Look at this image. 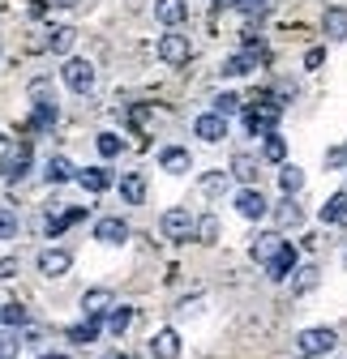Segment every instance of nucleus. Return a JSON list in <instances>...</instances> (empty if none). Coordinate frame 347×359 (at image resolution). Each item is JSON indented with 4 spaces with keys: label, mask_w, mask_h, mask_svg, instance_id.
<instances>
[{
    "label": "nucleus",
    "mask_w": 347,
    "mask_h": 359,
    "mask_svg": "<svg viewBox=\"0 0 347 359\" xmlns=\"http://www.w3.org/2000/svg\"><path fill=\"white\" fill-rule=\"evenodd\" d=\"M279 116H283L279 95H270V90H257V95L249 99V107H244V128L253 133V137H266V133H275Z\"/></svg>",
    "instance_id": "f257e3e1"
},
{
    "label": "nucleus",
    "mask_w": 347,
    "mask_h": 359,
    "mask_svg": "<svg viewBox=\"0 0 347 359\" xmlns=\"http://www.w3.org/2000/svg\"><path fill=\"white\" fill-rule=\"evenodd\" d=\"M159 231H163V240L185 244V240L197 231V218H193L185 205H171V210H163V218H159Z\"/></svg>",
    "instance_id": "f03ea898"
},
{
    "label": "nucleus",
    "mask_w": 347,
    "mask_h": 359,
    "mask_svg": "<svg viewBox=\"0 0 347 359\" xmlns=\"http://www.w3.org/2000/svg\"><path fill=\"white\" fill-rule=\"evenodd\" d=\"M334 346H339V334H334V330H326V325H317V330H300V338H296V351L305 355V359L330 355Z\"/></svg>",
    "instance_id": "7ed1b4c3"
},
{
    "label": "nucleus",
    "mask_w": 347,
    "mask_h": 359,
    "mask_svg": "<svg viewBox=\"0 0 347 359\" xmlns=\"http://www.w3.org/2000/svg\"><path fill=\"white\" fill-rule=\"evenodd\" d=\"M60 81L73 90V95H91V90H95V65L81 60V56H73V60H65Z\"/></svg>",
    "instance_id": "20e7f679"
},
{
    "label": "nucleus",
    "mask_w": 347,
    "mask_h": 359,
    "mask_svg": "<svg viewBox=\"0 0 347 359\" xmlns=\"http://www.w3.org/2000/svg\"><path fill=\"white\" fill-rule=\"evenodd\" d=\"M275 205L266 201V193L262 189H257V184H244L240 193H236V214L240 218H249V222H257V218H266Z\"/></svg>",
    "instance_id": "39448f33"
},
{
    "label": "nucleus",
    "mask_w": 347,
    "mask_h": 359,
    "mask_svg": "<svg viewBox=\"0 0 347 359\" xmlns=\"http://www.w3.org/2000/svg\"><path fill=\"white\" fill-rule=\"evenodd\" d=\"M155 52H159V60H163V65L181 69V65H189V56H193V43H189V34H163Z\"/></svg>",
    "instance_id": "423d86ee"
},
{
    "label": "nucleus",
    "mask_w": 347,
    "mask_h": 359,
    "mask_svg": "<svg viewBox=\"0 0 347 359\" xmlns=\"http://www.w3.org/2000/svg\"><path fill=\"white\" fill-rule=\"evenodd\" d=\"M30 171V142H13L5 150V158H0V175H9V180H22Z\"/></svg>",
    "instance_id": "0eeeda50"
},
{
    "label": "nucleus",
    "mask_w": 347,
    "mask_h": 359,
    "mask_svg": "<svg viewBox=\"0 0 347 359\" xmlns=\"http://www.w3.org/2000/svg\"><path fill=\"white\" fill-rule=\"evenodd\" d=\"M193 133H197L206 146L223 142V137H228V116H219V111H202V116L193 120Z\"/></svg>",
    "instance_id": "6e6552de"
},
{
    "label": "nucleus",
    "mask_w": 347,
    "mask_h": 359,
    "mask_svg": "<svg viewBox=\"0 0 347 359\" xmlns=\"http://www.w3.org/2000/svg\"><path fill=\"white\" fill-rule=\"evenodd\" d=\"M287 240L279 236V231H262V236H253V244H249V257L257 261V265H270L275 257H279V248H283Z\"/></svg>",
    "instance_id": "1a4fd4ad"
},
{
    "label": "nucleus",
    "mask_w": 347,
    "mask_h": 359,
    "mask_svg": "<svg viewBox=\"0 0 347 359\" xmlns=\"http://www.w3.org/2000/svg\"><path fill=\"white\" fill-rule=\"evenodd\" d=\"M69 265H73V257H69L65 248H43V252H39V274H43V278H65Z\"/></svg>",
    "instance_id": "9d476101"
},
{
    "label": "nucleus",
    "mask_w": 347,
    "mask_h": 359,
    "mask_svg": "<svg viewBox=\"0 0 347 359\" xmlns=\"http://www.w3.org/2000/svg\"><path fill=\"white\" fill-rule=\"evenodd\" d=\"M112 308H116V295L103 291V287H95V291H86V295H81V312H86L91 321H103Z\"/></svg>",
    "instance_id": "9b49d317"
},
{
    "label": "nucleus",
    "mask_w": 347,
    "mask_h": 359,
    "mask_svg": "<svg viewBox=\"0 0 347 359\" xmlns=\"http://www.w3.org/2000/svg\"><path fill=\"white\" fill-rule=\"evenodd\" d=\"M257 60H270V56H266L262 48H257V52H236V56H228V60H223V69H219V73H223V77H249V73L257 69Z\"/></svg>",
    "instance_id": "f8f14e48"
},
{
    "label": "nucleus",
    "mask_w": 347,
    "mask_h": 359,
    "mask_svg": "<svg viewBox=\"0 0 347 359\" xmlns=\"http://www.w3.org/2000/svg\"><path fill=\"white\" fill-rule=\"evenodd\" d=\"M296 269H300V257H296V248H292V244H283V248H279V257L266 265V274H270L275 283H287Z\"/></svg>",
    "instance_id": "ddd939ff"
},
{
    "label": "nucleus",
    "mask_w": 347,
    "mask_h": 359,
    "mask_svg": "<svg viewBox=\"0 0 347 359\" xmlns=\"http://www.w3.org/2000/svg\"><path fill=\"white\" fill-rule=\"evenodd\" d=\"M322 34H326L330 43H343V39H347V5H330V9L322 13Z\"/></svg>",
    "instance_id": "4468645a"
},
{
    "label": "nucleus",
    "mask_w": 347,
    "mask_h": 359,
    "mask_svg": "<svg viewBox=\"0 0 347 359\" xmlns=\"http://www.w3.org/2000/svg\"><path fill=\"white\" fill-rule=\"evenodd\" d=\"M270 214H275V227H279V231H296L300 222H305V210L296 205V197H283Z\"/></svg>",
    "instance_id": "2eb2a0df"
},
{
    "label": "nucleus",
    "mask_w": 347,
    "mask_h": 359,
    "mask_svg": "<svg viewBox=\"0 0 347 359\" xmlns=\"http://www.w3.org/2000/svg\"><path fill=\"white\" fill-rule=\"evenodd\" d=\"M95 240H99V244H124V240H129V222L116 218V214H112V218H99V222H95Z\"/></svg>",
    "instance_id": "dca6fc26"
},
{
    "label": "nucleus",
    "mask_w": 347,
    "mask_h": 359,
    "mask_svg": "<svg viewBox=\"0 0 347 359\" xmlns=\"http://www.w3.org/2000/svg\"><path fill=\"white\" fill-rule=\"evenodd\" d=\"M120 197H124V205H142L146 201V175L142 171H124L120 175Z\"/></svg>",
    "instance_id": "f3484780"
},
{
    "label": "nucleus",
    "mask_w": 347,
    "mask_h": 359,
    "mask_svg": "<svg viewBox=\"0 0 347 359\" xmlns=\"http://www.w3.org/2000/svg\"><path fill=\"white\" fill-rule=\"evenodd\" d=\"M150 355L155 359H181V334L176 330H159L150 338Z\"/></svg>",
    "instance_id": "a211bd4d"
},
{
    "label": "nucleus",
    "mask_w": 347,
    "mask_h": 359,
    "mask_svg": "<svg viewBox=\"0 0 347 359\" xmlns=\"http://www.w3.org/2000/svg\"><path fill=\"white\" fill-rule=\"evenodd\" d=\"M155 18L163 26H181L189 18V0H155Z\"/></svg>",
    "instance_id": "6ab92c4d"
},
{
    "label": "nucleus",
    "mask_w": 347,
    "mask_h": 359,
    "mask_svg": "<svg viewBox=\"0 0 347 359\" xmlns=\"http://www.w3.org/2000/svg\"><path fill=\"white\" fill-rule=\"evenodd\" d=\"M77 184L86 193H107L112 189V171L107 167H86V171H77Z\"/></svg>",
    "instance_id": "aec40b11"
},
{
    "label": "nucleus",
    "mask_w": 347,
    "mask_h": 359,
    "mask_svg": "<svg viewBox=\"0 0 347 359\" xmlns=\"http://www.w3.org/2000/svg\"><path fill=\"white\" fill-rule=\"evenodd\" d=\"M159 167L171 171V175H181V171L193 167V158H189V150H181V146H167V150H159Z\"/></svg>",
    "instance_id": "412c9836"
},
{
    "label": "nucleus",
    "mask_w": 347,
    "mask_h": 359,
    "mask_svg": "<svg viewBox=\"0 0 347 359\" xmlns=\"http://www.w3.org/2000/svg\"><path fill=\"white\" fill-rule=\"evenodd\" d=\"M77 171H73V163L65 158V154H52L48 158V167H43V180H48V184H65V180H73Z\"/></svg>",
    "instance_id": "4be33fe9"
},
{
    "label": "nucleus",
    "mask_w": 347,
    "mask_h": 359,
    "mask_svg": "<svg viewBox=\"0 0 347 359\" xmlns=\"http://www.w3.org/2000/svg\"><path fill=\"white\" fill-rule=\"evenodd\" d=\"M257 171H262V163H257L253 154H232V175L240 180V184H257Z\"/></svg>",
    "instance_id": "5701e85b"
},
{
    "label": "nucleus",
    "mask_w": 347,
    "mask_h": 359,
    "mask_svg": "<svg viewBox=\"0 0 347 359\" xmlns=\"http://www.w3.org/2000/svg\"><path fill=\"white\" fill-rule=\"evenodd\" d=\"M322 222H330V227H343L347 222V193H334L326 205H322V214H317Z\"/></svg>",
    "instance_id": "b1692460"
},
{
    "label": "nucleus",
    "mask_w": 347,
    "mask_h": 359,
    "mask_svg": "<svg viewBox=\"0 0 347 359\" xmlns=\"http://www.w3.org/2000/svg\"><path fill=\"white\" fill-rule=\"evenodd\" d=\"M317 283H322V269H317V265H300L296 278H292V295H309Z\"/></svg>",
    "instance_id": "393cba45"
},
{
    "label": "nucleus",
    "mask_w": 347,
    "mask_h": 359,
    "mask_svg": "<svg viewBox=\"0 0 347 359\" xmlns=\"http://www.w3.org/2000/svg\"><path fill=\"white\" fill-rule=\"evenodd\" d=\"M56 116H60L56 99H34V116H30V128H52V124H56Z\"/></svg>",
    "instance_id": "a878e982"
},
{
    "label": "nucleus",
    "mask_w": 347,
    "mask_h": 359,
    "mask_svg": "<svg viewBox=\"0 0 347 359\" xmlns=\"http://www.w3.org/2000/svg\"><path fill=\"white\" fill-rule=\"evenodd\" d=\"M279 189H283V197H296L300 189H305V171L292 167V163H283L279 167Z\"/></svg>",
    "instance_id": "bb28decb"
},
{
    "label": "nucleus",
    "mask_w": 347,
    "mask_h": 359,
    "mask_svg": "<svg viewBox=\"0 0 347 359\" xmlns=\"http://www.w3.org/2000/svg\"><path fill=\"white\" fill-rule=\"evenodd\" d=\"M228 180H232V171H206V175L197 180V189H202L206 197H219V193H228Z\"/></svg>",
    "instance_id": "cd10ccee"
},
{
    "label": "nucleus",
    "mask_w": 347,
    "mask_h": 359,
    "mask_svg": "<svg viewBox=\"0 0 347 359\" xmlns=\"http://www.w3.org/2000/svg\"><path fill=\"white\" fill-rule=\"evenodd\" d=\"M73 39H77V30H73V26H52V34H48V52L65 56V52L73 48Z\"/></svg>",
    "instance_id": "c85d7f7f"
},
{
    "label": "nucleus",
    "mask_w": 347,
    "mask_h": 359,
    "mask_svg": "<svg viewBox=\"0 0 347 359\" xmlns=\"http://www.w3.org/2000/svg\"><path fill=\"white\" fill-rule=\"evenodd\" d=\"M129 325H133V308H129V304H116V308L107 312V334H116V338H120Z\"/></svg>",
    "instance_id": "c756f323"
},
{
    "label": "nucleus",
    "mask_w": 347,
    "mask_h": 359,
    "mask_svg": "<svg viewBox=\"0 0 347 359\" xmlns=\"http://www.w3.org/2000/svg\"><path fill=\"white\" fill-rule=\"evenodd\" d=\"M193 236H197V244H219V218H214V214H202Z\"/></svg>",
    "instance_id": "7c9ffc66"
},
{
    "label": "nucleus",
    "mask_w": 347,
    "mask_h": 359,
    "mask_svg": "<svg viewBox=\"0 0 347 359\" xmlns=\"http://www.w3.org/2000/svg\"><path fill=\"white\" fill-rule=\"evenodd\" d=\"M262 158H266V163H283V158H287V142L279 137V133H266V142H262Z\"/></svg>",
    "instance_id": "2f4dec72"
},
{
    "label": "nucleus",
    "mask_w": 347,
    "mask_h": 359,
    "mask_svg": "<svg viewBox=\"0 0 347 359\" xmlns=\"http://www.w3.org/2000/svg\"><path fill=\"white\" fill-rule=\"evenodd\" d=\"M86 218V210L77 205V210H69V214H60V218H48V240H56L65 227H73V222H81Z\"/></svg>",
    "instance_id": "473e14b6"
},
{
    "label": "nucleus",
    "mask_w": 347,
    "mask_h": 359,
    "mask_svg": "<svg viewBox=\"0 0 347 359\" xmlns=\"http://www.w3.org/2000/svg\"><path fill=\"white\" fill-rule=\"evenodd\" d=\"M236 9H240V13H244L249 22H253V18L262 22V18H266V13L275 9V0H236Z\"/></svg>",
    "instance_id": "72a5a7b5"
},
{
    "label": "nucleus",
    "mask_w": 347,
    "mask_h": 359,
    "mask_svg": "<svg viewBox=\"0 0 347 359\" xmlns=\"http://www.w3.org/2000/svg\"><path fill=\"white\" fill-rule=\"evenodd\" d=\"M95 338H99V321H91V317H86L81 325H73V330H69V342H77V346L95 342Z\"/></svg>",
    "instance_id": "f704fd0d"
},
{
    "label": "nucleus",
    "mask_w": 347,
    "mask_h": 359,
    "mask_svg": "<svg viewBox=\"0 0 347 359\" xmlns=\"http://www.w3.org/2000/svg\"><path fill=\"white\" fill-rule=\"evenodd\" d=\"M22 355V338L13 330H0V359H18Z\"/></svg>",
    "instance_id": "c9c22d12"
},
{
    "label": "nucleus",
    "mask_w": 347,
    "mask_h": 359,
    "mask_svg": "<svg viewBox=\"0 0 347 359\" xmlns=\"http://www.w3.org/2000/svg\"><path fill=\"white\" fill-rule=\"evenodd\" d=\"M240 107H244V99H240V95H232V90H223V95L214 99V111H219V116H236Z\"/></svg>",
    "instance_id": "e433bc0d"
},
{
    "label": "nucleus",
    "mask_w": 347,
    "mask_h": 359,
    "mask_svg": "<svg viewBox=\"0 0 347 359\" xmlns=\"http://www.w3.org/2000/svg\"><path fill=\"white\" fill-rule=\"evenodd\" d=\"M95 146H99L103 158H120V150H124V142L116 137V133H99V142H95Z\"/></svg>",
    "instance_id": "4c0bfd02"
},
{
    "label": "nucleus",
    "mask_w": 347,
    "mask_h": 359,
    "mask_svg": "<svg viewBox=\"0 0 347 359\" xmlns=\"http://www.w3.org/2000/svg\"><path fill=\"white\" fill-rule=\"evenodd\" d=\"M0 321H5V325H26V308L22 304H5V308H0Z\"/></svg>",
    "instance_id": "58836bf2"
},
{
    "label": "nucleus",
    "mask_w": 347,
    "mask_h": 359,
    "mask_svg": "<svg viewBox=\"0 0 347 359\" xmlns=\"http://www.w3.org/2000/svg\"><path fill=\"white\" fill-rule=\"evenodd\" d=\"M13 236H18V214L0 210V240H13Z\"/></svg>",
    "instance_id": "ea45409f"
},
{
    "label": "nucleus",
    "mask_w": 347,
    "mask_h": 359,
    "mask_svg": "<svg viewBox=\"0 0 347 359\" xmlns=\"http://www.w3.org/2000/svg\"><path fill=\"white\" fill-rule=\"evenodd\" d=\"M322 65H326V48H309V52H305V69H309V73H317Z\"/></svg>",
    "instance_id": "a19ab883"
},
{
    "label": "nucleus",
    "mask_w": 347,
    "mask_h": 359,
    "mask_svg": "<svg viewBox=\"0 0 347 359\" xmlns=\"http://www.w3.org/2000/svg\"><path fill=\"white\" fill-rule=\"evenodd\" d=\"M343 163H347V150L343 146H330L326 150V167H343Z\"/></svg>",
    "instance_id": "79ce46f5"
},
{
    "label": "nucleus",
    "mask_w": 347,
    "mask_h": 359,
    "mask_svg": "<svg viewBox=\"0 0 347 359\" xmlns=\"http://www.w3.org/2000/svg\"><path fill=\"white\" fill-rule=\"evenodd\" d=\"M13 274H18V257H5V261H0V283L13 278Z\"/></svg>",
    "instance_id": "37998d69"
},
{
    "label": "nucleus",
    "mask_w": 347,
    "mask_h": 359,
    "mask_svg": "<svg viewBox=\"0 0 347 359\" xmlns=\"http://www.w3.org/2000/svg\"><path fill=\"white\" fill-rule=\"evenodd\" d=\"M43 9H48V0H30V13L34 18H43Z\"/></svg>",
    "instance_id": "c03bdc74"
},
{
    "label": "nucleus",
    "mask_w": 347,
    "mask_h": 359,
    "mask_svg": "<svg viewBox=\"0 0 347 359\" xmlns=\"http://www.w3.org/2000/svg\"><path fill=\"white\" fill-rule=\"evenodd\" d=\"M52 5H60V9H73V5H77V0H52Z\"/></svg>",
    "instance_id": "a18cd8bd"
},
{
    "label": "nucleus",
    "mask_w": 347,
    "mask_h": 359,
    "mask_svg": "<svg viewBox=\"0 0 347 359\" xmlns=\"http://www.w3.org/2000/svg\"><path fill=\"white\" fill-rule=\"evenodd\" d=\"M103 359H124V355H103Z\"/></svg>",
    "instance_id": "49530a36"
},
{
    "label": "nucleus",
    "mask_w": 347,
    "mask_h": 359,
    "mask_svg": "<svg viewBox=\"0 0 347 359\" xmlns=\"http://www.w3.org/2000/svg\"><path fill=\"white\" fill-rule=\"evenodd\" d=\"M343 261H347V257H343Z\"/></svg>",
    "instance_id": "de8ad7c7"
}]
</instances>
